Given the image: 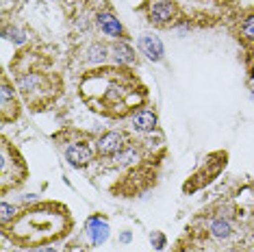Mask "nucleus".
I'll use <instances>...</instances> for the list:
<instances>
[{"label": "nucleus", "instance_id": "f257e3e1", "mask_svg": "<svg viewBox=\"0 0 254 252\" xmlns=\"http://www.w3.org/2000/svg\"><path fill=\"white\" fill-rule=\"evenodd\" d=\"M96 150L98 154H102V157H109V154H118L120 150H124V135L122 133H105L98 139L96 144Z\"/></svg>", "mask_w": 254, "mask_h": 252}, {"label": "nucleus", "instance_id": "f03ea898", "mask_svg": "<svg viewBox=\"0 0 254 252\" xmlns=\"http://www.w3.org/2000/svg\"><path fill=\"white\" fill-rule=\"evenodd\" d=\"M65 159L72 168H85L91 161V150L87 144H72L65 152Z\"/></svg>", "mask_w": 254, "mask_h": 252}, {"label": "nucleus", "instance_id": "7ed1b4c3", "mask_svg": "<svg viewBox=\"0 0 254 252\" xmlns=\"http://www.w3.org/2000/svg\"><path fill=\"white\" fill-rule=\"evenodd\" d=\"M172 18H174V2L161 0V2H154L152 7H150V22H152V24L163 26Z\"/></svg>", "mask_w": 254, "mask_h": 252}, {"label": "nucleus", "instance_id": "20e7f679", "mask_svg": "<svg viewBox=\"0 0 254 252\" xmlns=\"http://www.w3.org/2000/svg\"><path fill=\"white\" fill-rule=\"evenodd\" d=\"M132 128L139 130V133H150V130L157 128V113L150 111V109H141L132 116Z\"/></svg>", "mask_w": 254, "mask_h": 252}, {"label": "nucleus", "instance_id": "39448f33", "mask_svg": "<svg viewBox=\"0 0 254 252\" xmlns=\"http://www.w3.org/2000/svg\"><path fill=\"white\" fill-rule=\"evenodd\" d=\"M139 46H141L143 53H146L148 59H152V61H161V59H163V44H161L159 37L141 35Z\"/></svg>", "mask_w": 254, "mask_h": 252}, {"label": "nucleus", "instance_id": "423d86ee", "mask_svg": "<svg viewBox=\"0 0 254 252\" xmlns=\"http://www.w3.org/2000/svg\"><path fill=\"white\" fill-rule=\"evenodd\" d=\"M98 26H100L102 31H105L107 35H111V37H122L124 35V28H122V24H120V20L113 18L111 13H100L98 15Z\"/></svg>", "mask_w": 254, "mask_h": 252}, {"label": "nucleus", "instance_id": "0eeeda50", "mask_svg": "<svg viewBox=\"0 0 254 252\" xmlns=\"http://www.w3.org/2000/svg\"><path fill=\"white\" fill-rule=\"evenodd\" d=\"M87 233H89L91 242L98 246V244H102L109 237V224L107 222H102V220H98V217H94V220H89V231Z\"/></svg>", "mask_w": 254, "mask_h": 252}, {"label": "nucleus", "instance_id": "6e6552de", "mask_svg": "<svg viewBox=\"0 0 254 252\" xmlns=\"http://www.w3.org/2000/svg\"><path fill=\"white\" fill-rule=\"evenodd\" d=\"M113 55L118 63H135V50L126 42H118L113 46Z\"/></svg>", "mask_w": 254, "mask_h": 252}, {"label": "nucleus", "instance_id": "1a4fd4ad", "mask_svg": "<svg viewBox=\"0 0 254 252\" xmlns=\"http://www.w3.org/2000/svg\"><path fill=\"white\" fill-rule=\"evenodd\" d=\"M211 235L215 239H228L233 235V228H230V222L228 220H215L211 224Z\"/></svg>", "mask_w": 254, "mask_h": 252}, {"label": "nucleus", "instance_id": "9d476101", "mask_svg": "<svg viewBox=\"0 0 254 252\" xmlns=\"http://www.w3.org/2000/svg\"><path fill=\"white\" fill-rule=\"evenodd\" d=\"M11 102H13V107H18V102H15V94L11 91L9 87V83L4 81L2 83V118H4V122L9 120V109H11Z\"/></svg>", "mask_w": 254, "mask_h": 252}, {"label": "nucleus", "instance_id": "9b49d317", "mask_svg": "<svg viewBox=\"0 0 254 252\" xmlns=\"http://www.w3.org/2000/svg\"><path fill=\"white\" fill-rule=\"evenodd\" d=\"M89 61H94V63H100V61H105L107 59V46H102V44H94L89 48Z\"/></svg>", "mask_w": 254, "mask_h": 252}, {"label": "nucleus", "instance_id": "f8f14e48", "mask_svg": "<svg viewBox=\"0 0 254 252\" xmlns=\"http://www.w3.org/2000/svg\"><path fill=\"white\" fill-rule=\"evenodd\" d=\"M241 37H244L246 42H254V13L248 15L244 20V24H241Z\"/></svg>", "mask_w": 254, "mask_h": 252}, {"label": "nucleus", "instance_id": "ddd939ff", "mask_svg": "<svg viewBox=\"0 0 254 252\" xmlns=\"http://www.w3.org/2000/svg\"><path fill=\"white\" fill-rule=\"evenodd\" d=\"M0 211H2V224H7L11 217H15V213H18V209H15L13 204H9V202H2Z\"/></svg>", "mask_w": 254, "mask_h": 252}, {"label": "nucleus", "instance_id": "4468645a", "mask_svg": "<svg viewBox=\"0 0 254 252\" xmlns=\"http://www.w3.org/2000/svg\"><path fill=\"white\" fill-rule=\"evenodd\" d=\"M4 35H7V37H13V39H11V42H18V44L24 42V35H22V33L18 31V28H11V31L4 33Z\"/></svg>", "mask_w": 254, "mask_h": 252}, {"label": "nucleus", "instance_id": "2eb2a0df", "mask_svg": "<svg viewBox=\"0 0 254 252\" xmlns=\"http://www.w3.org/2000/svg\"><path fill=\"white\" fill-rule=\"evenodd\" d=\"M152 244H157V250L165 248V237L161 233H152Z\"/></svg>", "mask_w": 254, "mask_h": 252}, {"label": "nucleus", "instance_id": "dca6fc26", "mask_svg": "<svg viewBox=\"0 0 254 252\" xmlns=\"http://www.w3.org/2000/svg\"><path fill=\"white\" fill-rule=\"evenodd\" d=\"M28 252H57L55 246H44V248H31Z\"/></svg>", "mask_w": 254, "mask_h": 252}, {"label": "nucleus", "instance_id": "f3484780", "mask_svg": "<svg viewBox=\"0 0 254 252\" xmlns=\"http://www.w3.org/2000/svg\"><path fill=\"white\" fill-rule=\"evenodd\" d=\"M122 242H130V233H124L122 235Z\"/></svg>", "mask_w": 254, "mask_h": 252}, {"label": "nucleus", "instance_id": "a211bd4d", "mask_svg": "<svg viewBox=\"0 0 254 252\" xmlns=\"http://www.w3.org/2000/svg\"><path fill=\"white\" fill-rule=\"evenodd\" d=\"M178 252H189V250H178Z\"/></svg>", "mask_w": 254, "mask_h": 252}]
</instances>
